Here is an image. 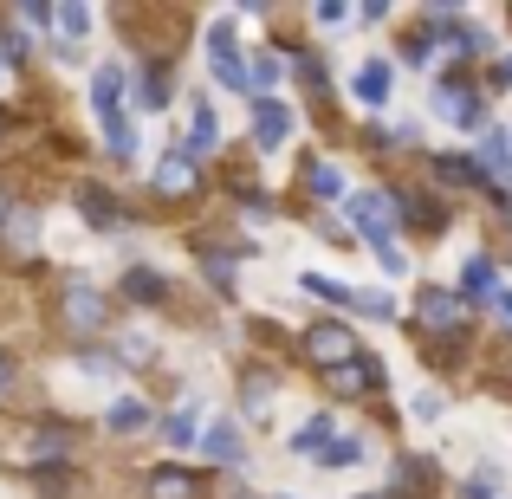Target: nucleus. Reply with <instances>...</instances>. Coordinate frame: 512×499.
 I'll return each instance as SVG.
<instances>
[{"label":"nucleus","instance_id":"obj_1","mask_svg":"<svg viewBox=\"0 0 512 499\" xmlns=\"http://www.w3.org/2000/svg\"><path fill=\"white\" fill-rule=\"evenodd\" d=\"M91 111H98V124H104L111 156H137V130H130V117H124V65H98V78H91Z\"/></svg>","mask_w":512,"mask_h":499},{"label":"nucleus","instance_id":"obj_2","mask_svg":"<svg viewBox=\"0 0 512 499\" xmlns=\"http://www.w3.org/2000/svg\"><path fill=\"white\" fill-rule=\"evenodd\" d=\"M344 221H350V234H363L370 247H396L402 201L383 195V188H357V195H344Z\"/></svg>","mask_w":512,"mask_h":499},{"label":"nucleus","instance_id":"obj_3","mask_svg":"<svg viewBox=\"0 0 512 499\" xmlns=\"http://www.w3.org/2000/svg\"><path fill=\"white\" fill-rule=\"evenodd\" d=\"M305 357H312L318 370H344V363L357 357V331L338 325V318H318V325H305Z\"/></svg>","mask_w":512,"mask_h":499},{"label":"nucleus","instance_id":"obj_4","mask_svg":"<svg viewBox=\"0 0 512 499\" xmlns=\"http://www.w3.org/2000/svg\"><path fill=\"white\" fill-rule=\"evenodd\" d=\"M208 65L227 91H247V65H240V46H234V20H214L208 26Z\"/></svg>","mask_w":512,"mask_h":499},{"label":"nucleus","instance_id":"obj_5","mask_svg":"<svg viewBox=\"0 0 512 499\" xmlns=\"http://www.w3.org/2000/svg\"><path fill=\"white\" fill-rule=\"evenodd\" d=\"M415 325H422V331H461L467 305L454 299L448 286H422V292H415Z\"/></svg>","mask_w":512,"mask_h":499},{"label":"nucleus","instance_id":"obj_6","mask_svg":"<svg viewBox=\"0 0 512 499\" xmlns=\"http://www.w3.org/2000/svg\"><path fill=\"white\" fill-rule=\"evenodd\" d=\"M65 325H72L78 337H91V331H104V292L91 286V279H65Z\"/></svg>","mask_w":512,"mask_h":499},{"label":"nucleus","instance_id":"obj_7","mask_svg":"<svg viewBox=\"0 0 512 499\" xmlns=\"http://www.w3.org/2000/svg\"><path fill=\"white\" fill-rule=\"evenodd\" d=\"M435 117L454 130H480V91L461 85V78H448V85H435Z\"/></svg>","mask_w":512,"mask_h":499},{"label":"nucleus","instance_id":"obj_8","mask_svg":"<svg viewBox=\"0 0 512 499\" xmlns=\"http://www.w3.org/2000/svg\"><path fill=\"white\" fill-rule=\"evenodd\" d=\"M253 104V150H286L292 137V111L279 98H247Z\"/></svg>","mask_w":512,"mask_h":499},{"label":"nucleus","instance_id":"obj_9","mask_svg":"<svg viewBox=\"0 0 512 499\" xmlns=\"http://www.w3.org/2000/svg\"><path fill=\"white\" fill-rule=\"evenodd\" d=\"M150 182H156V195H195V188H201V163L182 150V143H175V150L163 156V163H156V175H150Z\"/></svg>","mask_w":512,"mask_h":499},{"label":"nucleus","instance_id":"obj_10","mask_svg":"<svg viewBox=\"0 0 512 499\" xmlns=\"http://www.w3.org/2000/svg\"><path fill=\"white\" fill-rule=\"evenodd\" d=\"M325 383H331V396H376V389H383V370L370 363V350H357L344 370H325Z\"/></svg>","mask_w":512,"mask_h":499},{"label":"nucleus","instance_id":"obj_11","mask_svg":"<svg viewBox=\"0 0 512 499\" xmlns=\"http://www.w3.org/2000/svg\"><path fill=\"white\" fill-rule=\"evenodd\" d=\"M201 461H221V467H240V428L234 422H208L201 428Z\"/></svg>","mask_w":512,"mask_h":499},{"label":"nucleus","instance_id":"obj_12","mask_svg":"<svg viewBox=\"0 0 512 499\" xmlns=\"http://www.w3.org/2000/svg\"><path fill=\"white\" fill-rule=\"evenodd\" d=\"M214 143H221V117H214V104H195V111H188V137H182V150L201 163Z\"/></svg>","mask_w":512,"mask_h":499},{"label":"nucleus","instance_id":"obj_13","mask_svg":"<svg viewBox=\"0 0 512 499\" xmlns=\"http://www.w3.org/2000/svg\"><path fill=\"white\" fill-rule=\"evenodd\" d=\"M78 214H85L91 227H117L124 221V208H117L111 188H78Z\"/></svg>","mask_w":512,"mask_h":499},{"label":"nucleus","instance_id":"obj_14","mask_svg":"<svg viewBox=\"0 0 512 499\" xmlns=\"http://www.w3.org/2000/svg\"><path fill=\"white\" fill-rule=\"evenodd\" d=\"M474 169H487L493 182H512V137L487 130V137H480V163H474Z\"/></svg>","mask_w":512,"mask_h":499},{"label":"nucleus","instance_id":"obj_15","mask_svg":"<svg viewBox=\"0 0 512 499\" xmlns=\"http://www.w3.org/2000/svg\"><path fill=\"white\" fill-rule=\"evenodd\" d=\"M357 104H370V111H383V104H389V65L383 59L357 65Z\"/></svg>","mask_w":512,"mask_h":499},{"label":"nucleus","instance_id":"obj_16","mask_svg":"<svg viewBox=\"0 0 512 499\" xmlns=\"http://www.w3.org/2000/svg\"><path fill=\"white\" fill-rule=\"evenodd\" d=\"M195 474H182V467H156L150 474V499H195Z\"/></svg>","mask_w":512,"mask_h":499},{"label":"nucleus","instance_id":"obj_17","mask_svg":"<svg viewBox=\"0 0 512 499\" xmlns=\"http://www.w3.org/2000/svg\"><path fill=\"white\" fill-rule=\"evenodd\" d=\"M104 422H111L117 435H137V428H150V402H137V396H117Z\"/></svg>","mask_w":512,"mask_h":499},{"label":"nucleus","instance_id":"obj_18","mask_svg":"<svg viewBox=\"0 0 512 499\" xmlns=\"http://www.w3.org/2000/svg\"><path fill=\"white\" fill-rule=\"evenodd\" d=\"M331 448V415H312V422L292 435V454H305V461H318V454Z\"/></svg>","mask_w":512,"mask_h":499},{"label":"nucleus","instance_id":"obj_19","mask_svg":"<svg viewBox=\"0 0 512 499\" xmlns=\"http://www.w3.org/2000/svg\"><path fill=\"white\" fill-rule=\"evenodd\" d=\"M163 273H150V266H130V273H124V299H137V305H156V299H163Z\"/></svg>","mask_w":512,"mask_h":499},{"label":"nucleus","instance_id":"obj_20","mask_svg":"<svg viewBox=\"0 0 512 499\" xmlns=\"http://www.w3.org/2000/svg\"><path fill=\"white\" fill-rule=\"evenodd\" d=\"M163 104H169V65H150L137 78V111H163Z\"/></svg>","mask_w":512,"mask_h":499},{"label":"nucleus","instance_id":"obj_21","mask_svg":"<svg viewBox=\"0 0 512 499\" xmlns=\"http://www.w3.org/2000/svg\"><path fill=\"white\" fill-rule=\"evenodd\" d=\"M493 292H500V286H493V266L487 260H467V273H461V292H454V299H493Z\"/></svg>","mask_w":512,"mask_h":499},{"label":"nucleus","instance_id":"obj_22","mask_svg":"<svg viewBox=\"0 0 512 499\" xmlns=\"http://www.w3.org/2000/svg\"><path fill=\"white\" fill-rule=\"evenodd\" d=\"M305 188H312L318 201H344V175L331 163H305Z\"/></svg>","mask_w":512,"mask_h":499},{"label":"nucleus","instance_id":"obj_23","mask_svg":"<svg viewBox=\"0 0 512 499\" xmlns=\"http://www.w3.org/2000/svg\"><path fill=\"white\" fill-rule=\"evenodd\" d=\"M350 305H357V312L370 318V325H389V318H396V299H389V292H376V286L350 292Z\"/></svg>","mask_w":512,"mask_h":499},{"label":"nucleus","instance_id":"obj_24","mask_svg":"<svg viewBox=\"0 0 512 499\" xmlns=\"http://www.w3.org/2000/svg\"><path fill=\"white\" fill-rule=\"evenodd\" d=\"M195 435H201V428H195V402H182V409L163 422V441H169V448H195Z\"/></svg>","mask_w":512,"mask_h":499},{"label":"nucleus","instance_id":"obj_25","mask_svg":"<svg viewBox=\"0 0 512 499\" xmlns=\"http://www.w3.org/2000/svg\"><path fill=\"white\" fill-rule=\"evenodd\" d=\"M52 26H59V33L78 46V39L91 33V7H78V0H72V7H52Z\"/></svg>","mask_w":512,"mask_h":499},{"label":"nucleus","instance_id":"obj_26","mask_svg":"<svg viewBox=\"0 0 512 499\" xmlns=\"http://www.w3.org/2000/svg\"><path fill=\"white\" fill-rule=\"evenodd\" d=\"M357 461H363V441H350V435L318 454V467H331V474H344V467H357Z\"/></svg>","mask_w":512,"mask_h":499},{"label":"nucleus","instance_id":"obj_27","mask_svg":"<svg viewBox=\"0 0 512 499\" xmlns=\"http://www.w3.org/2000/svg\"><path fill=\"white\" fill-rule=\"evenodd\" d=\"M201 266H208V279H214V286H234V253H227V247H208V253H201Z\"/></svg>","mask_w":512,"mask_h":499},{"label":"nucleus","instance_id":"obj_28","mask_svg":"<svg viewBox=\"0 0 512 499\" xmlns=\"http://www.w3.org/2000/svg\"><path fill=\"white\" fill-rule=\"evenodd\" d=\"M78 370H85V376H98V383H104V376L117 370V350H98V344H85V350H78Z\"/></svg>","mask_w":512,"mask_h":499},{"label":"nucleus","instance_id":"obj_29","mask_svg":"<svg viewBox=\"0 0 512 499\" xmlns=\"http://www.w3.org/2000/svg\"><path fill=\"white\" fill-rule=\"evenodd\" d=\"M240 402H247V409L260 415L266 402H273V376H247V383H240Z\"/></svg>","mask_w":512,"mask_h":499},{"label":"nucleus","instance_id":"obj_30","mask_svg":"<svg viewBox=\"0 0 512 499\" xmlns=\"http://www.w3.org/2000/svg\"><path fill=\"white\" fill-rule=\"evenodd\" d=\"M305 292H318V299H331V305H350V286H338V279H325V273H305Z\"/></svg>","mask_w":512,"mask_h":499},{"label":"nucleus","instance_id":"obj_31","mask_svg":"<svg viewBox=\"0 0 512 499\" xmlns=\"http://www.w3.org/2000/svg\"><path fill=\"white\" fill-rule=\"evenodd\" d=\"M435 169H441V182H480V169L467 163V156H441Z\"/></svg>","mask_w":512,"mask_h":499},{"label":"nucleus","instance_id":"obj_32","mask_svg":"<svg viewBox=\"0 0 512 499\" xmlns=\"http://www.w3.org/2000/svg\"><path fill=\"white\" fill-rule=\"evenodd\" d=\"M396 487H409V493H428V467L415 461V454H409V461L396 467Z\"/></svg>","mask_w":512,"mask_h":499},{"label":"nucleus","instance_id":"obj_33","mask_svg":"<svg viewBox=\"0 0 512 499\" xmlns=\"http://www.w3.org/2000/svg\"><path fill=\"white\" fill-rule=\"evenodd\" d=\"M409 409H415V422H441V415H448V402H441L435 389H422V396H415Z\"/></svg>","mask_w":512,"mask_h":499},{"label":"nucleus","instance_id":"obj_34","mask_svg":"<svg viewBox=\"0 0 512 499\" xmlns=\"http://www.w3.org/2000/svg\"><path fill=\"white\" fill-rule=\"evenodd\" d=\"M428 52H435V39H428V33H409V39H402V59H409V65H428Z\"/></svg>","mask_w":512,"mask_h":499},{"label":"nucleus","instance_id":"obj_35","mask_svg":"<svg viewBox=\"0 0 512 499\" xmlns=\"http://www.w3.org/2000/svg\"><path fill=\"white\" fill-rule=\"evenodd\" d=\"M117 357H124V363H150V337H143V331H130V337H124V350H117Z\"/></svg>","mask_w":512,"mask_h":499},{"label":"nucleus","instance_id":"obj_36","mask_svg":"<svg viewBox=\"0 0 512 499\" xmlns=\"http://www.w3.org/2000/svg\"><path fill=\"white\" fill-rule=\"evenodd\" d=\"M292 72H299V85L325 91V65H318V59H299V65H292Z\"/></svg>","mask_w":512,"mask_h":499},{"label":"nucleus","instance_id":"obj_37","mask_svg":"<svg viewBox=\"0 0 512 499\" xmlns=\"http://www.w3.org/2000/svg\"><path fill=\"white\" fill-rule=\"evenodd\" d=\"M376 260H383V273H389V279H402V273H409V260H402L396 247H376Z\"/></svg>","mask_w":512,"mask_h":499},{"label":"nucleus","instance_id":"obj_38","mask_svg":"<svg viewBox=\"0 0 512 499\" xmlns=\"http://www.w3.org/2000/svg\"><path fill=\"white\" fill-rule=\"evenodd\" d=\"M20 26H52V7H39V0H26V7H20Z\"/></svg>","mask_w":512,"mask_h":499},{"label":"nucleus","instance_id":"obj_39","mask_svg":"<svg viewBox=\"0 0 512 499\" xmlns=\"http://www.w3.org/2000/svg\"><path fill=\"white\" fill-rule=\"evenodd\" d=\"M493 312H500V325H512V292H493Z\"/></svg>","mask_w":512,"mask_h":499},{"label":"nucleus","instance_id":"obj_40","mask_svg":"<svg viewBox=\"0 0 512 499\" xmlns=\"http://www.w3.org/2000/svg\"><path fill=\"white\" fill-rule=\"evenodd\" d=\"M7 389H13V357L0 350V396H7Z\"/></svg>","mask_w":512,"mask_h":499},{"label":"nucleus","instance_id":"obj_41","mask_svg":"<svg viewBox=\"0 0 512 499\" xmlns=\"http://www.w3.org/2000/svg\"><path fill=\"white\" fill-rule=\"evenodd\" d=\"M493 85H512V52H506L500 65H493Z\"/></svg>","mask_w":512,"mask_h":499},{"label":"nucleus","instance_id":"obj_42","mask_svg":"<svg viewBox=\"0 0 512 499\" xmlns=\"http://www.w3.org/2000/svg\"><path fill=\"white\" fill-rule=\"evenodd\" d=\"M487 480H493V474H487ZM487 480H474V487H467L461 499H487Z\"/></svg>","mask_w":512,"mask_h":499},{"label":"nucleus","instance_id":"obj_43","mask_svg":"<svg viewBox=\"0 0 512 499\" xmlns=\"http://www.w3.org/2000/svg\"><path fill=\"white\" fill-rule=\"evenodd\" d=\"M7 208H13V201H7V188H0V227H7Z\"/></svg>","mask_w":512,"mask_h":499},{"label":"nucleus","instance_id":"obj_44","mask_svg":"<svg viewBox=\"0 0 512 499\" xmlns=\"http://www.w3.org/2000/svg\"><path fill=\"white\" fill-rule=\"evenodd\" d=\"M357 499H383V493H357Z\"/></svg>","mask_w":512,"mask_h":499}]
</instances>
